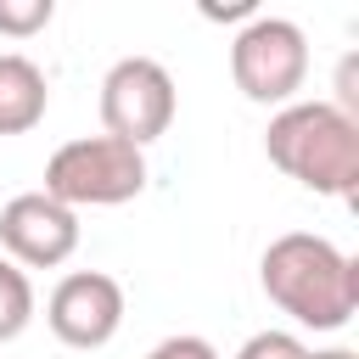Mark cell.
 <instances>
[{"label":"cell","instance_id":"cell-8","mask_svg":"<svg viewBox=\"0 0 359 359\" xmlns=\"http://www.w3.org/2000/svg\"><path fill=\"white\" fill-rule=\"evenodd\" d=\"M50 107V84L28 56H0V135H28Z\"/></svg>","mask_w":359,"mask_h":359},{"label":"cell","instance_id":"cell-14","mask_svg":"<svg viewBox=\"0 0 359 359\" xmlns=\"http://www.w3.org/2000/svg\"><path fill=\"white\" fill-rule=\"evenodd\" d=\"M309 359H359L353 348H325V353H309Z\"/></svg>","mask_w":359,"mask_h":359},{"label":"cell","instance_id":"cell-10","mask_svg":"<svg viewBox=\"0 0 359 359\" xmlns=\"http://www.w3.org/2000/svg\"><path fill=\"white\" fill-rule=\"evenodd\" d=\"M56 17V0H0V34L28 39Z\"/></svg>","mask_w":359,"mask_h":359},{"label":"cell","instance_id":"cell-11","mask_svg":"<svg viewBox=\"0 0 359 359\" xmlns=\"http://www.w3.org/2000/svg\"><path fill=\"white\" fill-rule=\"evenodd\" d=\"M236 359H309V348H303L292 331H252V337L236 348Z\"/></svg>","mask_w":359,"mask_h":359},{"label":"cell","instance_id":"cell-3","mask_svg":"<svg viewBox=\"0 0 359 359\" xmlns=\"http://www.w3.org/2000/svg\"><path fill=\"white\" fill-rule=\"evenodd\" d=\"M146 191V151L112 135H79L50 151L45 163V196L62 208H118Z\"/></svg>","mask_w":359,"mask_h":359},{"label":"cell","instance_id":"cell-9","mask_svg":"<svg viewBox=\"0 0 359 359\" xmlns=\"http://www.w3.org/2000/svg\"><path fill=\"white\" fill-rule=\"evenodd\" d=\"M28 320H34V286H28V275L0 252V342L22 337Z\"/></svg>","mask_w":359,"mask_h":359},{"label":"cell","instance_id":"cell-2","mask_svg":"<svg viewBox=\"0 0 359 359\" xmlns=\"http://www.w3.org/2000/svg\"><path fill=\"white\" fill-rule=\"evenodd\" d=\"M264 151L314 196H359V118L337 101H286L264 129Z\"/></svg>","mask_w":359,"mask_h":359},{"label":"cell","instance_id":"cell-7","mask_svg":"<svg viewBox=\"0 0 359 359\" xmlns=\"http://www.w3.org/2000/svg\"><path fill=\"white\" fill-rule=\"evenodd\" d=\"M0 247L17 269H56L79 247V213L45 191H22L0 208Z\"/></svg>","mask_w":359,"mask_h":359},{"label":"cell","instance_id":"cell-13","mask_svg":"<svg viewBox=\"0 0 359 359\" xmlns=\"http://www.w3.org/2000/svg\"><path fill=\"white\" fill-rule=\"evenodd\" d=\"M202 17L224 22V17H252V0H230V6H202Z\"/></svg>","mask_w":359,"mask_h":359},{"label":"cell","instance_id":"cell-5","mask_svg":"<svg viewBox=\"0 0 359 359\" xmlns=\"http://www.w3.org/2000/svg\"><path fill=\"white\" fill-rule=\"evenodd\" d=\"M101 123L112 140L146 146L174 123V79L151 56H118L101 79Z\"/></svg>","mask_w":359,"mask_h":359},{"label":"cell","instance_id":"cell-1","mask_svg":"<svg viewBox=\"0 0 359 359\" xmlns=\"http://www.w3.org/2000/svg\"><path fill=\"white\" fill-rule=\"evenodd\" d=\"M258 280L264 297L309 331H342L359 309V264L314 230L275 236L258 258Z\"/></svg>","mask_w":359,"mask_h":359},{"label":"cell","instance_id":"cell-12","mask_svg":"<svg viewBox=\"0 0 359 359\" xmlns=\"http://www.w3.org/2000/svg\"><path fill=\"white\" fill-rule=\"evenodd\" d=\"M146 359H219V348L208 342V337H191V331H180V337H163Z\"/></svg>","mask_w":359,"mask_h":359},{"label":"cell","instance_id":"cell-4","mask_svg":"<svg viewBox=\"0 0 359 359\" xmlns=\"http://www.w3.org/2000/svg\"><path fill=\"white\" fill-rule=\"evenodd\" d=\"M230 79L258 107H286L309 79V39L292 17H252L230 39Z\"/></svg>","mask_w":359,"mask_h":359},{"label":"cell","instance_id":"cell-6","mask_svg":"<svg viewBox=\"0 0 359 359\" xmlns=\"http://www.w3.org/2000/svg\"><path fill=\"white\" fill-rule=\"evenodd\" d=\"M45 325L67 348H107L123 325V286L101 269H73L45 297Z\"/></svg>","mask_w":359,"mask_h":359}]
</instances>
